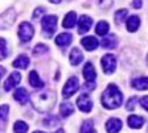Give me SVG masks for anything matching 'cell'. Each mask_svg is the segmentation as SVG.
<instances>
[{"label":"cell","instance_id":"1","mask_svg":"<svg viewBox=\"0 0 148 133\" xmlns=\"http://www.w3.org/2000/svg\"><path fill=\"white\" fill-rule=\"evenodd\" d=\"M31 103L37 112L48 113L53 109L56 103V94L52 90H42L31 96Z\"/></svg>","mask_w":148,"mask_h":133},{"label":"cell","instance_id":"2","mask_svg":"<svg viewBox=\"0 0 148 133\" xmlns=\"http://www.w3.org/2000/svg\"><path fill=\"white\" fill-rule=\"evenodd\" d=\"M123 103V95L118 88L116 84L110 83L107 86L103 94H102V104L107 109H115L119 108L120 104Z\"/></svg>","mask_w":148,"mask_h":133},{"label":"cell","instance_id":"3","mask_svg":"<svg viewBox=\"0 0 148 133\" xmlns=\"http://www.w3.org/2000/svg\"><path fill=\"white\" fill-rule=\"evenodd\" d=\"M41 28H42V33L45 37H52L53 33L56 32L57 28V16L54 15H48L41 19Z\"/></svg>","mask_w":148,"mask_h":133},{"label":"cell","instance_id":"4","mask_svg":"<svg viewBox=\"0 0 148 133\" xmlns=\"http://www.w3.org/2000/svg\"><path fill=\"white\" fill-rule=\"evenodd\" d=\"M78 88H79V82H78V78L77 77H70L66 81V83H65L64 88H62V96L64 98H70L73 94H75L78 91Z\"/></svg>","mask_w":148,"mask_h":133},{"label":"cell","instance_id":"5","mask_svg":"<svg viewBox=\"0 0 148 133\" xmlns=\"http://www.w3.org/2000/svg\"><path fill=\"white\" fill-rule=\"evenodd\" d=\"M17 34H18V38H20L23 42H28V41H31L32 37H33L34 28L28 21H24L20 24V26H18Z\"/></svg>","mask_w":148,"mask_h":133},{"label":"cell","instance_id":"6","mask_svg":"<svg viewBox=\"0 0 148 133\" xmlns=\"http://www.w3.org/2000/svg\"><path fill=\"white\" fill-rule=\"evenodd\" d=\"M102 69L106 74H112L116 69V58L112 54H106L102 57Z\"/></svg>","mask_w":148,"mask_h":133},{"label":"cell","instance_id":"7","mask_svg":"<svg viewBox=\"0 0 148 133\" xmlns=\"http://www.w3.org/2000/svg\"><path fill=\"white\" fill-rule=\"evenodd\" d=\"M77 105H78V108H79L81 111L86 112V113L92 109V102H91V99H90V96L87 95V94H82V95L78 98Z\"/></svg>","mask_w":148,"mask_h":133},{"label":"cell","instance_id":"8","mask_svg":"<svg viewBox=\"0 0 148 133\" xmlns=\"http://www.w3.org/2000/svg\"><path fill=\"white\" fill-rule=\"evenodd\" d=\"M20 81H21V74H20V73H16V71L12 73V74L8 77V79L5 81V83H4V90L11 91L12 88H15V87L20 83Z\"/></svg>","mask_w":148,"mask_h":133},{"label":"cell","instance_id":"9","mask_svg":"<svg viewBox=\"0 0 148 133\" xmlns=\"http://www.w3.org/2000/svg\"><path fill=\"white\" fill-rule=\"evenodd\" d=\"M92 25V20L90 16L87 15H82L79 17V20H78V29H79V33L83 34V33H86V32H89L90 26Z\"/></svg>","mask_w":148,"mask_h":133},{"label":"cell","instance_id":"10","mask_svg":"<svg viewBox=\"0 0 148 133\" xmlns=\"http://www.w3.org/2000/svg\"><path fill=\"white\" fill-rule=\"evenodd\" d=\"M82 46L87 50V52H91V50H95L99 46V41L97 40L94 36H87V37H83L81 40Z\"/></svg>","mask_w":148,"mask_h":133},{"label":"cell","instance_id":"11","mask_svg":"<svg viewBox=\"0 0 148 133\" xmlns=\"http://www.w3.org/2000/svg\"><path fill=\"white\" fill-rule=\"evenodd\" d=\"M13 98H15V100L17 103H20V104H27V103L31 100V96H29L28 91L25 90L24 87L17 88V90L15 91V94H13Z\"/></svg>","mask_w":148,"mask_h":133},{"label":"cell","instance_id":"12","mask_svg":"<svg viewBox=\"0 0 148 133\" xmlns=\"http://www.w3.org/2000/svg\"><path fill=\"white\" fill-rule=\"evenodd\" d=\"M122 129V121L116 117H111L106 123V130L107 133H118Z\"/></svg>","mask_w":148,"mask_h":133},{"label":"cell","instance_id":"13","mask_svg":"<svg viewBox=\"0 0 148 133\" xmlns=\"http://www.w3.org/2000/svg\"><path fill=\"white\" fill-rule=\"evenodd\" d=\"M83 77L86 79V82H94L97 78V73L95 69L92 66L91 62H86V65L83 67Z\"/></svg>","mask_w":148,"mask_h":133},{"label":"cell","instance_id":"14","mask_svg":"<svg viewBox=\"0 0 148 133\" xmlns=\"http://www.w3.org/2000/svg\"><path fill=\"white\" fill-rule=\"evenodd\" d=\"M144 117L142 116H138V115H131L128 119H127V124H128L131 128L134 129H139V128H142L144 125Z\"/></svg>","mask_w":148,"mask_h":133},{"label":"cell","instance_id":"15","mask_svg":"<svg viewBox=\"0 0 148 133\" xmlns=\"http://www.w3.org/2000/svg\"><path fill=\"white\" fill-rule=\"evenodd\" d=\"M71 41H73V36L70 33H61L56 37V43L60 48H66L68 45H70Z\"/></svg>","mask_w":148,"mask_h":133},{"label":"cell","instance_id":"16","mask_svg":"<svg viewBox=\"0 0 148 133\" xmlns=\"http://www.w3.org/2000/svg\"><path fill=\"white\" fill-rule=\"evenodd\" d=\"M126 26H127V31L128 32H136L140 26V19H139V16L136 15H132L130 16L128 20L126 22Z\"/></svg>","mask_w":148,"mask_h":133},{"label":"cell","instance_id":"17","mask_svg":"<svg viewBox=\"0 0 148 133\" xmlns=\"http://www.w3.org/2000/svg\"><path fill=\"white\" fill-rule=\"evenodd\" d=\"M75 22H77V13L73 12V11H70L68 15L65 16V19L62 20V26L66 28V29L73 28L74 25H75Z\"/></svg>","mask_w":148,"mask_h":133},{"label":"cell","instance_id":"18","mask_svg":"<svg viewBox=\"0 0 148 133\" xmlns=\"http://www.w3.org/2000/svg\"><path fill=\"white\" fill-rule=\"evenodd\" d=\"M132 87L139 91L148 90V77H140L132 81Z\"/></svg>","mask_w":148,"mask_h":133},{"label":"cell","instance_id":"19","mask_svg":"<svg viewBox=\"0 0 148 133\" xmlns=\"http://www.w3.org/2000/svg\"><path fill=\"white\" fill-rule=\"evenodd\" d=\"M28 81H29V84H31L32 87H34V88H42V86H44L42 81L40 79V77H38V74H37V71H34V70L29 73Z\"/></svg>","mask_w":148,"mask_h":133},{"label":"cell","instance_id":"20","mask_svg":"<svg viewBox=\"0 0 148 133\" xmlns=\"http://www.w3.org/2000/svg\"><path fill=\"white\" fill-rule=\"evenodd\" d=\"M12 65H13V67H16V69L24 70V69H27L28 65H29V58H28V56H25V54H20V56L13 61Z\"/></svg>","mask_w":148,"mask_h":133},{"label":"cell","instance_id":"21","mask_svg":"<svg viewBox=\"0 0 148 133\" xmlns=\"http://www.w3.org/2000/svg\"><path fill=\"white\" fill-rule=\"evenodd\" d=\"M83 59V54L78 48H73V50L70 52V63L74 66L79 65Z\"/></svg>","mask_w":148,"mask_h":133},{"label":"cell","instance_id":"22","mask_svg":"<svg viewBox=\"0 0 148 133\" xmlns=\"http://www.w3.org/2000/svg\"><path fill=\"white\" fill-rule=\"evenodd\" d=\"M116 43H118L116 37H115L114 34H110V36H106V37L102 40L101 45L105 48V49H112V48L116 46Z\"/></svg>","mask_w":148,"mask_h":133},{"label":"cell","instance_id":"23","mask_svg":"<svg viewBox=\"0 0 148 133\" xmlns=\"http://www.w3.org/2000/svg\"><path fill=\"white\" fill-rule=\"evenodd\" d=\"M60 112H61V115L64 116V117H68V116H70V115L74 113V105L71 104V103H62L61 105H60Z\"/></svg>","mask_w":148,"mask_h":133},{"label":"cell","instance_id":"24","mask_svg":"<svg viewBox=\"0 0 148 133\" xmlns=\"http://www.w3.org/2000/svg\"><path fill=\"white\" fill-rule=\"evenodd\" d=\"M108 29H110V25L107 21H99L95 26V32L99 36H106L108 33Z\"/></svg>","mask_w":148,"mask_h":133},{"label":"cell","instance_id":"25","mask_svg":"<svg viewBox=\"0 0 148 133\" xmlns=\"http://www.w3.org/2000/svg\"><path fill=\"white\" fill-rule=\"evenodd\" d=\"M79 133H97V130L94 129V123H92V120L83 121Z\"/></svg>","mask_w":148,"mask_h":133},{"label":"cell","instance_id":"26","mask_svg":"<svg viewBox=\"0 0 148 133\" xmlns=\"http://www.w3.org/2000/svg\"><path fill=\"white\" fill-rule=\"evenodd\" d=\"M29 127H28V124L25 121H16L15 125H13V132L15 133H27Z\"/></svg>","mask_w":148,"mask_h":133},{"label":"cell","instance_id":"27","mask_svg":"<svg viewBox=\"0 0 148 133\" xmlns=\"http://www.w3.org/2000/svg\"><path fill=\"white\" fill-rule=\"evenodd\" d=\"M127 15H128V11L127 10H119L115 12V21L116 24H122V22L126 20Z\"/></svg>","mask_w":148,"mask_h":133},{"label":"cell","instance_id":"28","mask_svg":"<svg viewBox=\"0 0 148 133\" xmlns=\"http://www.w3.org/2000/svg\"><path fill=\"white\" fill-rule=\"evenodd\" d=\"M48 50H49V48L46 46L45 43H37L36 46H34V49H33V54H36V56H40V54H45Z\"/></svg>","mask_w":148,"mask_h":133},{"label":"cell","instance_id":"29","mask_svg":"<svg viewBox=\"0 0 148 133\" xmlns=\"http://www.w3.org/2000/svg\"><path fill=\"white\" fill-rule=\"evenodd\" d=\"M136 102H138V98H135V96H134V98H131V99L127 102L126 108L128 109V111H132V109L135 108V103H136Z\"/></svg>","mask_w":148,"mask_h":133},{"label":"cell","instance_id":"30","mask_svg":"<svg viewBox=\"0 0 148 133\" xmlns=\"http://www.w3.org/2000/svg\"><path fill=\"white\" fill-rule=\"evenodd\" d=\"M8 111H9V107L7 104H3L1 105V120H5L7 119V115H8Z\"/></svg>","mask_w":148,"mask_h":133},{"label":"cell","instance_id":"31","mask_svg":"<svg viewBox=\"0 0 148 133\" xmlns=\"http://www.w3.org/2000/svg\"><path fill=\"white\" fill-rule=\"evenodd\" d=\"M7 57V42L4 38H1V59Z\"/></svg>","mask_w":148,"mask_h":133},{"label":"cell","instance_id":"32","mask_svg":"<svg viewBox=\"0 0 148 133\" xmlns=\"http://www.w3.org/2000/svg\"><path fill=\"white\" fill-rule=\"evenodd\" d=\"M44 12H45V8H37V10L34 11V13H33V19H34V20H37L41 15H42Z\"/></svg>","mask_w":148,"mask_h":133},{"label":"cell","instance_id":"33","mask_svg":"<svg viewBox=\"0 0 148 133\" xmlns=\"http://www.w3.org/2000/svg\"><path fill=\"white\" fill-rule=\"evenodd\" d=\"M140 104H142L143 108L148 112V96H143L142 99H140Z\"/></svg>","mask_w":148,"mask_h":133},{"label":"cell","instance_id":"34","mask_svg":"<svg viewBox=\"0 0 148 133\" xmlns=\"http://www.w3.org/2000/svg\"><path fill=\"white\" fill-rule=\"evenodd\" d=\"M132 7L139 10V8H142V0H134L132 1Z\"/></svg>","mask_w":148,"mask_h":133},{"label":"cell","instance_id":"35","mask_svg":"<svg viewBox=\"0 0 148 133\" xmlns=\"http://www.w3.org/2000/svg\"><path fill=\"white\" fill-rule=\"evenodd\" d=\"M49 1H50V3H53V4H58L61 0H49Z\"/></svg>","mask_w":148,"mask_h":133},{"label":"cell","instance_id":"36","mask_svg":"<svg viewBox=\"0 0 148 133\" xmlns=\"http://www.w3.org/2000/svg\"><path fill=\"white\" fill-rule=\"evenodd\" d=\"M105 1H106V0H98V3H99V4H101V5H105V7H106Z\"/></svg>","mask_w":148,"mask_h":133},{"label":"cell","instance_id":"37","mask_svg":"<svg viewBox=\"0 0 148 133\" xmlns=\"http://www.w3.org/2000/svg\"><path fill=\"white\" fill-rule=\"evenodd\" d=\"M33 133H44V132H41V130H36V132H33Z\"/></svg>","mask_w":148,"mask_h":133},{"label":"cell","instance_id":"38","mask_svg":"<svg viewBox=\"0 0 148 133\" xmlns=\"http://www.w3.org/2000/svg\"><path fill=\"white\" fill-rule=\"evenodd\" d=\"M147 61H148V56H147Z\"/></svg>","mask_w":148,"mask_h":133}]
</instances>
